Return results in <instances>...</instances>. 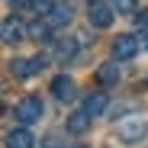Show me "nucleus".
<instances>
[{"label": "nucleus", "mask_w": 148, "mask_h": 148, "mask_svg": "<svg viewBox=\"0 0 148 148\" xmlns=\"http://www.w3.org/2000/svg\"><path fill=\"white\" fill-rule=\"evenodd\" d=\"M106 106H110L106 93H90V97H87V103H84V110H87L90 116H103V113H106Z\"/></svg>", "instance_id": "obj_13"}, {"label": "nucleus", "mask_w": 148, "mask_h": 148, "mask_svg": "<svg viewBox=\"0 0 148 148\" xmlns=\"http://www.w3.org/2000/svg\"><path fill=\"white\" fill-rule=\"evenodd\" d=\"M145 135H148V122H145V119L132 116V119H126V122H119V142L135 145V142H142Z\"/></svg>", "instance_id": "obj_2"}, {"label": "nucleus", "mask_w": 148, "mask_h": 148, "mask_svg": "<svg viewBox=\"0 0 148 148\" xmlns=\"http://www.w3.org/2000/svg\"><path fill=\"white\" fill-rule=\"evenodd\" d=\"M113 16H116V10L106 7V3H100V0H93L90 10H87V19H90L93 29H110L113 26Z\"/></svg>", "instance_id": "obj_3"}, {"label": "nucleus", "mask_w": 148, "mask_h": 148, "mask_svg": "<svg viewBox=\"0 0 148 148\" xmlns=\"http://www.w3.org/2000/svg\"><path fill=\"white\" fill-rule=\"evenodd\" d=\"M138 39L135 36H119V39H113V58L116 61H132L135 55H138Z\"/></svg>", "instance_id": "obj_4"}, {"label": "nucleus", "mask_w": 148, "mask_h": 148, "mask_svg": "<svg viewBox=\"0 0 148 148\" xmlns=\"http://www.w3.org/2000/svg\"><path fill=\"white\" fill-rule=\"evenodd\" d=\"M90 3H93V0H90Z\"/></svg>", "instance_id": "obj_19"}, {"label": "nucleus", "mask_w": 148, "mask_h": 148, "mask_svg": "<svg viewBox=\"0 0 148 148\" xmlns=\"http://www.w3.org/2000/svg\"><path fill=\"white\" fill-rule=\"evenodd\" d=\"M74 55H77V39H61L58 45H55V61H71Z\"/></svg>", "instance_id": "obj_12"}, {"label": "nucleus", "mask_w": 148, "mask_h": 148, "mask_svg": "<svg viewBox=\"0 0 148 148\" xmlns=\"http://www.w3.org/2000/svg\"><path fill=\"white\" fill-rule=\"evenodd\" d=\"M90 122H93V116H90L87 110H74V113H68L64 129H68L71 135H84V132L90 129Z\"/></svg>", "instance_id": "obj_6"}, {"label": "nucleus", "mask_w": 148, "mask_h": 148, "mask_svg": "<svg viewBox=\"0 0 148 148\" xmlns=\"http://www.w3.org/2000/svg\"><path fill=\"white\" fill-rule=\"evenodd\" d=\"M26 29H29V39H36V42H45L48 32H52V26H48V19H45V16H39L36 23H29Z\"/></svg>", "instance_id": "obj_14"}, {"label": "nucleus", "mask_w": 148, "mask_h": 148, "mask_svg": "<svg viewBox=\"0 0 148 148\" xmlns=\"http://www.w3.org/2000/svg\"><path fill=\"white\" fill-rule=\"evenodd\" d=\"M7 148H36V135H32L26 126L10 129V132H7Z\"/></svg>", "instance_id": "obj_8"}, {"label": "nucleus", "mask_w": 148, "mask_h": 148, "mask_svg": "<svg viewBox=\"0 0 148 148\" xmlns=\"http://www.w3.org/2000/svg\"><path fill=\"white\" fill-rule=\"evenodd\" d=\"M13 116H16V122H23V126H32V122H39L42 116H45V106H42V100L39 97H23V100L16 103V110H13Z\"/></svg>", "instance_id": "obj_1"}, {"label": "nucleus", "mask_w": 148, "mask_h": 148, "mask_svg": "<svg viewBox=\"0 0 148 148\" xmlns=\"http://www.w3.org/2000/svg\"><path fill=\"white\" fill-rule=\"evenodd\" d=\"M45 64H48V58H42V55H39V58H32V68H36V74H39Z\"/></svg>", "instance_id": "obj_17"}, {"label": "nucleus", "mask_w": 148, "mask_h": 148, "mask_svg": "<svg viewBox=\"0 0 148 148\" xmlns=\"http://www.w3.org/2000/svg\"><path fill=\"white\" fill-rule=\"evenodd\" d=\"M113 10H119V13H135V10H138V0H113Z\"/></svg>", "instance_id": "obj_15"}, {"label": "nucleus", "mask_w": 148, "mask_h": 148, "mask_svg": "<svg viewBox=\"0 0 148 148\" xmlns=\"http://www.w3.org/2000/svg\"><path fill=\"white\" fill-rule=\"evenodd\" d=\"M42 148H61V135H45Z\"/></svg>", "instance_id": "obj_16"}, {"label": "nucleus", "mask_w": 148, "mask_h": 148, "mask_svg": "<svg viewBox=\"0 0 148 148\" xmlns=\"http://www.w3.org/2000/svg\"><path fill=\"white\" fill-rule=\"evenodd\" d=\"M10 74H13V77H19V81L32 77V74H36L32 58H13V61H10Z\"/></svg>", "instance_id": "obj_11"}, {"label": "nucleus", "mask_w": 148, "mask_h": 148, "mask_svg": "<svg viewBox=\"0 0 148 148\" xmlns=\"http://www.w3.org/2000/svg\"><path fill=\"white\" fill-rule=\"evenodd\" d=\"M26 36H29V29L23 26L16 16H7V19H3V42H7V45H16V42H23Z\"/></svg>", "instance_id": "obj_7"}, {"label": "nucleus", "mask_w": 148, "mask_h": 148, "mask_svg": "<svg viewBox=\"0 0 148 148\" xmlns=\"http://www.w3.org/2000/svg\"><path fill=\"white\" fill-rule=\"evenodd\" d=\"M77 148H84V145H77Z\"/></svg>", "instance_id": "obj_18"}, {"label": "nucleus", "mask_w": 148, "mask_h": 148, "mask_svg": "<svg viewBox=\"0 0 148 148\" xmlns=\"http://www.w3.org/2000/svg\"><path fill=\"white\" fill-rule=\"evenodd\" d=\"M52 93H55V100L68 103V100H74V97H77V84H74L68 74H58V77L52 81Z\"/></svg>", "instance_id": "obj_5"}, {"label": "nucleus", "mask_w": 148, "mask_h": 148, "mask_svg": "<svg viewBox=\"0 0 148 148\" xmlns=\"http://www.w3.org/2000/svg\"><path fill=\"white\" fill-rule=\"evenodd\" d=\"M97 81H100L103 87L119 84V61H106V64H100V68H97Z\"/></svg>", "instance_id": "obj_10"}, {"label": "nucleus", "mask_w": 148, "mask_h": 148, "mask_svg": "<svg viewBox=\"0 0 148 148\" xmlns=\"http://www.w3.org/2000/svg\"><path fill=\"white\" fill-rule=\"evenodd\" d=\"M45 19H48V26H52V29H61V26H68V23L74 19V10H71L68 3H55L52 13H48Z\"/></svg>", "instance_id": "obj_9"}]
</instances>
